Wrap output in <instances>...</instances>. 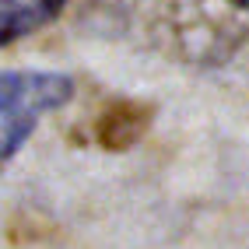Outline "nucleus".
I'll list each match as a JSON object with an SVG mask.
<instances>
[{"mask_svg":"<svg viewBox=\"0 0 249 249\" xmlns=\"http://www.w3.org/2000/svg\"><path fill=\"white\" fill-rule=\"evenodd\" d=\"M74 85L63 74L49 71H11L0 74V161H11L32 137L46 112L60 109Z\"/></svg>","mask_w":249,"mask_h":249,"instance_id":"obj_1","label":"nucleus"},{"mask_svg":"<svg viewBox=\"0 0 249 249\" xmlns=\"http://www.w3.org/2000/svg\"><path fill=\"white\" fill-rule=\"evenodd\" d=\"M235 7H242V11H249V0H231Z\"/></svg>","mask_w":249,"mask_h":249,"instance_id":"obj_3","label":"nucleus"},{"mask_svg":"<svg viewBox=\"0 0 249 249\" xmlns=\"http://www.w3.org/2000/svg\"><path fill=\"white\" fill-rule=\"evenodd\" d=\"M67 0H0V46L49 25Z\"/></svg>","mask_w":249,"mask_h":249,"instance_id":"obj_2","label":"nucleus"}]
</instances>
